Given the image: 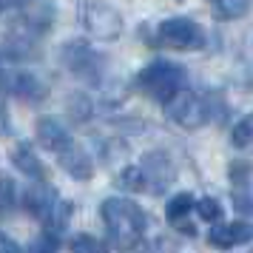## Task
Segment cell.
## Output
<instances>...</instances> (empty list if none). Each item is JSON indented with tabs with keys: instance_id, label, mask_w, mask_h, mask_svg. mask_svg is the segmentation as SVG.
<instances>
[{
	"instance_id": "1",
	"label": "cell",
	"mask_w": 253,
	"mask_h": 253,
	"mask_svg": "<svg viewBox=\"0 0 253 253\" xmlns=\"http://www.w3.org/2000/svg\"><path fill=\"white\" fill-rule=\"evenodd\" d=\"M100 211H103V222L117 248L120 251L137 248V242L142 239V230H145V213L131 199H123V196H108Z\"/></svg>"
},
{
	"instance_id": "2",
	"label": "cell",
	"mask_w": 253,
	"mask_h": 253,
	"mask_svg": "<svg viewBox=\"0 0 253 253\" xmlns=\"http://www.w3.org/2000/svg\"><path fill=\"white\" fill-rule=\"evenodd\" d=\"M185 69L179 63H171V60H157L137 74V88L142 94H148L151 100L168 105L176 97V94L185 88Z\"/></svg>"
},
{
	"instance_id": "3",
	"label": "cell",
	"mask_w": 253,
	"mask_h": 253,
	"mask_svg": "<svg viewBox=\"0 0 253 253\" xmlns=\"http://www.w3.org/2000/svg\"><path fill=\"white\" fill-rule=\"evenodd\" d=\"M77 17L94 40H117L123 35V14L105 0H80Z\"/></svg>"
},
{
	"instance_id": "4",
	"label": "cell",
	"mask_w": 253,
	"mask_h": 253,
	"mask_svg": "<svg viewBox=\"0 0 253 253\" xmlns=\"http://www.w3.org/2000/svg\"><path fill=\"white\" fill-rule=\"evenodd\" d=\"M157 40L165 48L196 51V48L205 46V29L191 17H168L157 26Z\"/></svg>"
},
{
	"instance_id": "5",
	"label": "cell",
	"mask_w": 253,
	"mask_h": 253,
	"mask_svg": "<svg viewBox=\"0 0 253 253\" xmlns=\"http://www.w3.org/2000/svg\"><path fill=\"white\" fill-rule=\"evenodd\" d=\"M60 57H63V66L74 74V77H80V80H88V83H97L100 80V74H103V63L105 57L100 51H94L85 40H69L63 51H60Z\"/></svg>"
},
{
	"instance_id": "6",
	"label": "cell",
	"mask_w": 253,
	"mask_h": 253,
	"mask_svg": "<svg viewBox=\"0 0 253 253\" xmlns=\"http://www.w3.org/2000/svg\"><path fill=\"white\" fill-rule=\"evenodd\" d=\"M168 114L176 126L188 128V131H194V128H202L208 123V103L194 91H179L173 97L171 103H168Z\"/></svg>"
},
{
	"instance_id": "7",
	"label": "cell",
	"mask_w": 253,
	"mask_h": 253,
	"mask_svg": "<svg viewBox=\"0 0 253 253\" xmlns=\"http://www.w3.org/2000/svg\"><path fill=\"white\" fill-rule=\"evenodd\" d=\"M57 191L51 188V185L46 182H37L32 185V188H26V194H23V208H26V213L29 216H35V219H43L46 222L48 213H51V208L57 205Z\"/></svg>"
},
{
	"instance_id": "8",
	"label": "cell",
	"mask_w": 253,
	"mask_h": 253,
	"mask_svg": "<svg viewBox=\"0 0 253 253\" xmlns=\"http://www.w3.org/2000/svg\"><path fill=\"white\" fill-rule=\"evenodd\" d=\"M35 134H37V142H40L43 148L54 151V154H63V151L71 145V134L66 131V126H63L60 120H54V117H40Z\"/></svg>"
},
{
	"instance_id": "9",
	"label": "cell",
	"mask_w": 253,
	"mask_h": 253,
	"mask_svg": "<svg viewBox=\"0 0 253 253\" xmlns=\"http://www.w3.org/2000/svg\"><path fill=\"white\" fill-rule=\"evenodd\" d=\"M253 239V225L251 222H230V225H216V228L208 233V242L219 248V251H230L236 245Z\"/></svg>"
},
{
	"instance_id": "10",
	"label": "cell",
	"mask_w": 253,
	"mask_h": 253,
	"mask_svg": "<svg viewBox=\"0 0 253 253\" xmlns=\"http://www.w3.org/2000/svg\"><path fill=\"white\" fill-rule=\"evenodd\" d=\"M139 171L145 173V182H148V188H154V191L165 188V185L173 179L171 160H168L165 154H160V151L145 154V157H142V165H139Z\"/></svg>"
},
{
	"instance_id": "11",
	"label": "cell",
	"mask_w": 253,
	"mask_h": 253,
	"mask_svg": "<svg viewBox=\"0 0 253 253\" xmlns=\"http://www.w3.org/2000/svg\"><path fill=\"white\" fill-rule=\"evenodd\" d=\"M12 162L17 165V171H23L26 176H32L37 182H46V165L40 162V157L35 154V148L29 142H17L12 148Z\"/></svg>"
},
{
	"instance_id": "12",
	"label": "cell",
	"mask_w": 253,
	"mask_h": 253,
	"mask_svg": "<svg viewBox=\"0 0 253 253\" xmlns=\"http://www.w3.org/2000/svg\"><path fill=\"white\" fill-rule=\"evenodd\" d=\"M60 162H63V168L74 176V179H88L94 173V162H91V157L85 154V151L80 148V145H74L71 142L69 148L60 154Z\"/></svg>"
},
{
	"instance_id": "13",
	"label": "cell",
	"mask_w": 253,
	"mask_h": 253,
	"mask_svg": "<svg viewBox=\"0 0 253 253\" xmlns=\"http://www.w3.org/2000/svg\"><path fill=\"white\" fill-rule=\"evenodd\" d=\"M12 91L20 97V100H29V103H37L46 97V85L37 80L32 71H17L12 77Z\"/></svg>"
},
{
	"instance_id": "14",
	"label": "cell",
	"mask_w": 253,
	"mask_h": 253,
	"mask_svg": "<svg viewBox=\"0 0 253 253\" xmlns=\"http://www.w3.org/2000/svg\"><path fill=\"white\" fill-rule=\"evenodd\" d=\"M219 20H239L251 12V0H208Z\"/></svg>"
},
{
	"instance_id": "15",
	"label": "cell",
	"mask_w": 253,
	"mask_h": 253,
	"mask_svg": "<svg viewBox=\"0 0 253 253\" xmlns=\"http://www.w3.org/2000/svg\"><path fill=\"white\" fill-rule=\"evenodd\" d=\"M194 196L188 194V191H182V194H176L168 199V205H165V216H168V222H173V225H179V222H185L188 219V213L194 211Z\"/></svg>"
},
{
	"instance_id": "16",
	"label": "cell",
	"mask_w": 253,
	"mask_h": 253,
	"mask_svg": "<svg viewBox=\"0 0 253 253\" xmlns=\"http://www.w3.org/2000/svg\"><path fill=\"white\" fill-rule=\"evenodd\" d=\"M230 142L236 148H253V111L245 114L230 131Z\"/></svg>"
},
{
	"instance_id": "17",
	"label": "cell",
	"mask_w": 253,
	"mask_h": 253,
	"mask_svg": "<svg viewBox=\"0 0 253 253\" xmlns=\"http://www.w3.org/2000/svg\"><path fill=\"white\" fill-rule=\"evenodd\" d=\"M69 251L71 253H105V248L103 242H97L91 233H77V236H71Z\"/></svg>"
},
{
	"instance_id": "18",
	"label": "cell",
	"mask_w": 253,
	"mask_h": 253,
	"mask_svg": "<svg viewBox=\"0 0 253 253\" xmlns=\"http://www.w3.org/2000/svg\"><path fill=\"white\" fill-rule=\"evenodd\" d=\"M57 248H60L57 233L46 230V233H40L37 239H32L26 245V253H57Z\"/></svg>"
},
{
	"instance_id": "19",
	"label": "cell",
	"mask_w": 253,
	"mask_h": 253,
	"mask_svg": "<svg viewBox=\"0 0 253 253\" xmlns=\"http://www.w3.org/2000/svg\"><path fill=\"white\" fill-rule=\"evenodd\" d=\"M120 185L128 188V191H145V188H148L145 173L139 171V165H131V168H126V171L120 173Z\"/></svg>"
},
{
	"instance_id": "20",
	"label": "cell",
	"mask_w": 253,
	"mask_h": 253,
	"mask_svg": "<svg viewBox=\"0 0 253 253\" xmlns=\"http://www.w3.org/2000/svg\"><path fill=\"white\" fill-rule=\"evenodd\" d=\"M194 208H196V213H199V219H205V222H216L222 216V205H219V199H213V196H202Z\"/></svg>"
},
{
	"instance_id": "21",
	"label": "cell",
	"mask_w": 253,
	"mask_h": 253,
	"mask_svg": "<svg viewBox=\"0 0 253 253\" xmlns=\"http://www.w3.org/2000/svg\"><path fill=\"white\" fill-rule=\"evenodd\" d=\"M14 196H17L14 179L9 173H0V211H9L14 205Z\"/></svg>"
},
{
	"instance_id": "22",
	"label": "cell",
	"mask_w": 253,
	"mask_h": 253,
	"mask_svg": "<svg viewBox=\"0 0 253 253\" xmlns=\"http://www.w3.org/2000/svg\"><path fill=\"white\" fill-rule=\"evenodd\" d=\"M248 176H251L248 162H233V165H230V179L239 185V188H245V185H248Z\"/></svg>"
},
{
	"instance_id": "23",
	"label": "cell",
	"mask_w": 253,
	"mask_h": 253,
	"mask_svg": "<svg viewBox=\"0 0 253 253\" xmlns=\"http://www.w3.org/2000/svg\"><path fill=\"white\" fill-rule=\"evenodd\" d=\"M0 253H23V251H20V245L14 239H9L6 233H0Z\"/></svg>"
},
{
	"instance_id": "24",
	"label": "cell",
	"mask_w": 253,
	"mask_h": 253,
	"mask_svg": "<svg viewBox=\"0 0 253 253\" xmlns=\"http://www.w3.org/2000/svg\"><path fill=\"white\" fill-rule=\"evenodd\" d=\"M26 3H32V0H0V9H23Z\"/></svg>"
}]
</instances>
